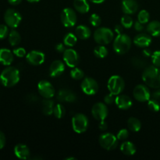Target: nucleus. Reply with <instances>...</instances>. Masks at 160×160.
Returning a JSON list of instances; mask_svg holds the SVG:
<instances>
[{"label": "nucleus", "instance_id": "obj_1", "mask_svg": "<svg viewBox=\"0 0 160 160\" xmlns=\"http://www.w3.org/2000/svg\"><path fill=\"white\" fill-rule=\"evenodd\" d=\"M142 80L147 86L152 88H160V69L156 66L145 67L142 73Z\"/></svg>", "mask_w": 160, "mask_h": 160}, {"label": "nucleus", "instance_id": "obj_2", "mask_svg": "<svg viewBox=\"0 0 160 160\" xmlns=\"http://www.w3.org/2000/svg\"><path fill=\"white\" fill-rule=\"evenodd\" d=\"M19 81H20V71L16 67H6L0 74V81L5 87H12L16 85Z\"/></svg>", "mask_w": 160, "mask_h": 160}, {"label": "nucleus", "instance_id": "obj_3", "mask_svg": "<svg viewBox=\"0 0 160 160\" xmlns=\"http://www.w3.org/2000/svg\"><path fill=\"white\" fill-rule=\"evenodd\" d=\"M131 47V39L125 34L117 35L113 42V49L117 54L123 55L128 52Z\"/></svg>", "mask_w": 160, "mask_h": 160}, {"label": "nucleus", "instance_id": "obj_4", "mask_svg": "<svg viewBox=\"0 0 160 160\" xmlns=\"http://www.w3.org/2000/svg\"><path fill=\"white\" fill-rule=\"evenodd\" d=\"M94 39L98 45H108L113 39V32L107 28H100L95 30Z\"/></svg>", "mask_w": 160, "mask_h": 160}, {"label": "nucleus", "instance_id": "obj_5", "mask_svg": "<svg viewBox=\"0 0 160 160\" xmlns=\"http://www.w3.org/2000/svg\"><path fill=\"white\" fill-rule=\"evenodd\" d=\"M88 127V119L82 113H78L72 118V128L78 134L85 132Z\"/></svg>", "mask_w": 160, "mask_h": 160}, {"label": "nucleus", "instance_id": "obj_6", "mask_svg": "<svg viewBox=\"0 0 160 160\" xmlns=\"http://www.w3.org/2000/svg\"><path fill=\"white\" fill-rule=\"evenodd\" d=\"M107 87L110 93L114 95H118L124 89L125 82L120 76L113 75L108 81Z\"/></svg>", "mask_w": 160, "mask_h": 160}, {"label": "nucleus", "instance_id": "obj_7", "mask_svg": "<svg viewBox=\"0 0 160 160\" xmlns=\"http://www.w3.org/2000/svg\"><path fill=\"white\" fill-rule=\"evenodd\" d=\"M99 145L106 150H113L118 145V138L111 133H105L99 137Z\"/></svg>", "mask_w": 160, "mask_h": 160}, {"label": "nucleus", "instance_id": "obj_8", "mask_svg": "<svg viewBox=\"0 0 160 160\" xmlns=\"http://www.w3.org/2000/svg\"><path fill=\"white\" fill-rule=\"evenodd\" d=\"M4 20L7 26L11 28H16L20 25L22 17L18 11L14 9H9L5 12Z\"/></svg>", "mask_w": 160, "mask_h": 160}, {"label": "nucleus", "instance_id": "obj_9", "mask_svg": "<svg viewBox=\"0 0 160 160\" xmlns=\"http://www.w3.org/2000/svg\"><path fill=\"white\" fill-rule=\"evenodd\" d=\"M77 14L71 8H65L61 13V21L66 28H72L77 23Z\"/></svg>", "mask_w": 160, "mask_h": 160}, {"label": "nucleus", "instance_id": "obj_10", "mask_svg": "<svg viewBox=\"0 0 160 160\" xmlns=\"http://www.w3.org/2000/svg\"><path fill=\"white\" fill-rule=\"evenodd\" d=\"M63 61L68 67L73 68L80 62L79 54L73 48H67L63 52Z\"/></svg>", "mask_w": 160, "mask_h": 160}, {"label": "nucleus", "instance_id": "obj_11", "mask_svg": "<svg viewBox=\"0 0 160 160\" xmlns=\"http://www.w3.org/2000/svg\"><path fill=\"white\" fill-rule=\"evenodd\" d=\"M133 95L134 98L141 102H148L151 98V93L147 86L143 84H138L134 88L133 91Z\"/></svg>", "mask_w": 160, "mask_h": 160}, {"label": "nucleus", "instance_id": "obj_12", "mask_svg": "<svg viewBox=\"0 0 160 160\" xmlns=\"http://www.w3.org/2000/svg\"><path fill=\"white\" fill-rule=\"evenodd\" d=\"M81 87L83 92L88 95H95L98 91V83L92 78H84L81 83Z\"/></svg>", "mask_w": 160, "mask_h": 160}, {"label": "nucleus", "instance_id": "obj_13", "mask_svg": "<svg viewBox=\"0 0 160 160\" xmlns=\"http://www.w3.org/2000/svg\"><path fill=\"white\" fill-rule=\"evenodd\" d=\"M39 94L45 98H52L55 95V88L48 81H41L38 84Z\"/></svg>", "mask_w": 160, "mask_h": 160}, {"label": "nucleus", "instance_id": "obj_14", "mask_svg": "<svg viewBox=\"0 0 160 160\" xmlns=\"http://www.w3.org/2000/svg\"><path fill=\"white\" fill-rule=\"evenodd\" d=\"M92 113L95 120L102 121L106 120V117H108L109 111L106 104L102 102H98L95 103L92 107Z\"/></svg>", "mask_w": 160, "mask_h": 160}, {"label": "nucleus", "instance_id": "obj_15", "mask_svg": "<svg viewBox=\"0 0 160 160\" xmlns=\"http://www.w3.org/2000/svg\"><path fill=\"white\" fill-rule=\"evenodd\" d=\"M26 59L29 64L32 66H39L45 62V56L42 52L33 50L27 54Z\"/></svg>", "mask_w": 160, "mask_h": 160}, {"label": "nucleus", "instance_id": "obj_16", "mask_svg": "<svg viewBox=\"0 0 160 160\" xmlns=\"http://www.w3.org/2000/svg\"><path fill=\"white\" fill-rule=\"evenodd\" d=\"M65 70V64L61 60H55L49 67V74L52 78H57L62 74Z\"/></svg>", "mask_w": 160, "mask_h": 160}, {"label": "nucleus", "instance_id": "obj_17", "mask_svg": "<svg viewBox=\"0 0 160 160\" xmlns=\"http://www.w3.org/2000/svg\"><path fill=\"white\" fill-rule=\"evenodd\" d=\"M57 99L63 102H73L77 100V95L71 90L63 88L58 92Z\"/></svg>", "mask_w": 160, "mask_h": 160}, {"label": "nucleus", "instance_id": "obj_18", "mask_svg": "<svg viewBox=\"0 0 160 160\" xmlns=\"http://www.w3.org/2000/svg\"><path fill=\"white\" fill-rule=\"evenodd\" d=\"M138 9V5L135 0H123L122 10L125 14L131 15L135 13Z\"/></svg>", "mask_w": 160, "mask_h": 160}, {"label": "nucleus", "instance_id": "obj_19", "mask_svg": "<svg viewBox=\"0 0 160 160\" xmlns=\"http://www.w3.org/2000/svg\"><path fill=\"white\" fill-rule=\"evenodd\" d=\"M134 43L140 48H148L152 43V38L148 34L142 33L134 38Z\"/></svg>", "mask_w": 160, "mask_h": 160}, {"label": "nucleus", "instance_id": "obj_20", "mask_svg": "<svg viewBox=\"0 0 160 160\" xmlns=\"http://www.w3.org/2000/svg\"><path fill=\"white\" fill-rule=\"evenodd\" d=\"M14 154L18 159H28L31 156L29 148L23 144H18L14 148Z\"/></svg>", "mask_w": 160, "mask_h": 160}, {"label": "nucleus", "instance_id": "obj_21", "mask_svg": "<svg viewBox=\"0 0 160 160\" xmlns=\"http://www.w3.org/2000/svg\"><path fill=\"white\" fill-rule=\"evenodd\" d=\"M115 103L119 109L123 110L130 109L132 106V101L130 97L125 95H118V96L116 97Z\"/></svg>", "mask_w": 160, "mask_h": 160}, {"label": "nucleus", "instance_id": "obj_22", "mask_svg": "<svg viewBox=\"0 0 160 160\" xmlns=\"http://www.w3.org/2000/svg\"><path fill=\"white\" fill-rule=\"evenodd\" d=\"M13 52L7 48L0 49V63L4 66H9L13 61Z\"/></svg>", "mask_w": 160, "mask_h": 160}, {"label": "nucleus", "instance_id": "obj_23", "mask_svg": "<svg viewBox=\"0 0 160 160\" xmlns=\"http://www.w3.org/2000/svg\"><path fill=\"white\" fill-rule=\"evenodd\" d=\"M75 34L78 38L81 39V40H86L91 37L92 31L87 26L80 25V26L77 27L76 30H75Z\"/></svg>", "mask_w": 160, "mask_h": 160}, {"label": "nucleus", "instance_id": "obj_24", "mask_svg": "<svg viewBox=\"0 0 160 160\" xmlns=\"http://www.w3.org/2000/svg\"><path fill=\"white\" fill-rule=\"evenodd\" d=\"M120 151L126 156H133L136 152V147L132 142H124L120 145Z\"/></svg>", "mask_w": 160, "mask_h": 160}, {"label": "nucleus", "instance_id": "obj_25", "mask_svg": "<svg viewBox=\"0 0 160 160\" xmlns=\"http://www.w3.org/2000/svg\"><path fill=\"white\" fill-rule=\"evenodd\" d=\"M73 6L75 9L81 13H86L90 9V6L87 0H74Z\"/></svg>", "mask_w": 160, "mask_h": 160}, {"label": "nucleus", "instance_id": "obj_26", "mask_svg": "<svg viewBox=\"0 0 160 160\" xmlns=\"http://www.w3.org/2000/svg\"><path fill=\"white\" fill-rule=\"evenodd\" d=\"M54 102L51 98H45L43 100L42 105V112L46 116H50L53 113V109H54Z\"/></svg>", "mask_w": 160, "mask_h": 160}, {"label": "nucleus", "instance_id": "obj_27", "mask_svg": "<svg viewBox=\"0 0 160 160\" xmlns=\"http://www.w3.org/2000/svg\"><path fill=\"white\" fill-rule=\"evenodd\" d=\"M147 31L154 37L160 36V22L157 20H153L150 22L147 26Z\"/></svg>", "mask_w": 160, "mask_h": 160}, {"label": "nucleus", "instance_id": "obj_28", "mask_svg": "<svg viewBox=\"0 0 160 160\" xmlns=\"http://www.w3.org/2000/svg\"><path fill=\"white\" fill-rule=\"evenodd\" d=\"M128 126L131 131L138 132L142 128V123L138 119L135 118V117H131L128 120Z\"/></svg>", "mask_w": 160, "mask_h": 160}, {"label": "nucleus", "instance_id": "obj_29", "mask_svg": "<svg viewBox=\"0 0 160 160\" xmlns=\"http://www.w3.org/2000/svg\"><path fill=\"white\" fill-rule=\"evenodd\" d=\"M21 42V37L18 31L12 30L9 34V42L12 46H17Z\"/></svg>", "mask_w": 160, "mask_h": 160}, {"label": "nucleus", "instance_id": "obj_30", "mask_svg": "<svg viewBox=\"0 0 160 160\" xmlns=\"http://www.w3.org/2000/svg\"><path fill=\"white\" fill-rule=\"evenodd\" d=\"M78 42V37L73 33H68L63 38V44L67 47H73Z\"/></svg>", "mask_w": 160, "mask_h": 160}, {"label": "nucleus", "instance_id": "obj_31", "mask_svg": "<svg viewBox=\"0 0 160 160\" xmlns=\"http://www.w3.org/2000/svg\"><path fill=\"white\" fill-rule=\"evenodd\" d=\"M108 49L102 45H99L96 46L94 49V54L96 57L100 58V59H103V58L106 57L108 55Z\"/></svg>", "mask_w": 160, "mask_h": 160}, {"label": "nucleus", "instance_id": "obj_32", "mask_svg": "<svg viewBox=\"0 0 160 160\" xmlns=\"http://www.w3.org/2000/svg\"><path fill=\"white\" fill-rule=\"evenodd\" d=\"M131 64L137 69L145 68L147 66L146 61L144 59H142V58L138 57V56H134V57H133L132 59H131Z\"/></svg>", "mask_w": 160, "mask_h": 160}, {"label": "nucleus", "instance_id": "obj_33", "mask_svg": "<svg viewBox=\"0 0 160 160\" xmlns=\"http://www.w3.org/2000/svg\"><path fill=\"white\" fill-rule=\"evenodd\" d=\"M66 110L64 106L62 104H56L54 106V109H53V114L56 117V118L61 119L65 116Z\"/></svg>", "mask_w": 160, "mask_h": 160}, {"label": "nucleus", "instance_id": "obj_34", "mask_svg": "<svg viewBox=\"0 0 160 160\" xmlns=\"http://www.w3.org/2000/svg\"><path fill=\"white\" fill-rule=\"evenodd\" d=\"M149 12L147 10H145V9L141 10L140 12H139L138 15V20L139 22H141L142 23H143V24L148 23V22L149 21Z\"/></svg>", "mask_w": 160, "mask_h": 160}, {"label": "nucleus", "instance_id": "obj_35", "mask_svg": "<svg viewBox=\"0 0 160 160\" xmlns=\"http://www.w3.org/2000/svg\"><path fill=\"white\" fill-rule=\"evenodd\" d=\"M70 76L74 80H81L84 78V73L82 70L78 67H73L70 71Z\"/></svg>", "mask_w": 160, "mask_h": 160}, {"label": "nucleus", "instance_id": "obj_36", "mask_svg": "<svg viewBox=\"0 0 160 160\" xmlns=\"http://www.w3.org/2000/svg\"><path fill=\"white\" fill-rule=\"evenodd\" d=\"M121 24L123 28L128 29V28H131L133 26L134 21H133V19L129 15L127 14V15L123 16L121 18Z\"/></svg>", "mask_w": 160, "mask_h": 160}, {"label": "nucleus", "instance_id": "obj_37", "mask_svg": "<svg viewBox=\"0 0 160 160\" xmlns=\"http://www.w3.org/2000/svg\"><path fill=\"white\" fill-rule=\"evenodd\" d=\"M148 107L149 108L150 110L152 112H159L160 109V104L159 102L157 100L152 98L148 101Z\"/></svg>", "mask_w": 160, "mask_h": 160}, {"label": "nucleus", "instance_id": "obj_38", "mask_svg": "<svg viewBox=\"0 0 160 160\" xmlns=\"http://www.w3.org/2000/svg\"><path fill=\"white\" fill-rule=\"evenodd\" d=\"M89 21H90L91 24L93 27H98L101 24V18L96 13L92 14V16L89 18Z\"/></svg>", "mask_w": 160, "mask_h": 160}, {"label": "nucleus", "instance_id": "obj_39", "mask_svg": "<svg viewBox=\"0 0 160 160\" xmlns=\"http://www.w3.org/2000/svg\"><path fill=\"white\" fill-rule=\"evenodd\" d=\"M152 61L153 65L157 67H160V50L156 51L152 55Z\"/></svg>", "mask_w": 160, "mask_h": 160}, {"label": "nucleus", "instance_id": "obj_40", "mask_svg": "<svg viewBox=\"0 0 160 160\" xmlns=\"http://www.w3.org/2000/svg\"><path fill=\"white\" fill-rule=\"evenodd\" d=\"M129 136V131L127 129H121L118 133H117V138L120 141H124Z\"/></svg>", "mask_w": 160, "mask_h": 160}, {"label": "nucleus", "instance_id": "obj_41", "mask_svg": "<svg viewBox=\"0 0 160 160\" xmlns=\"http://www.w3.org/2000/svg\"><path fill=\"white\" fill-rule=\"evenodd\" d=\"M9 33L8 27L4 24H0V40L6 38Z\"/></svg>", "mask_w": 160, "mask_h": 160}, {"label": "nucleus", "instance_id": "obj_42", "mask_svg": "<svg viewBox=\"0 0 160 160\" xmlns=\"http://www.w3.org/2000/svg\"><path fill=\"white\" fill-rule=\"evenodd\" d=\"M12 52H13V54L15 55L16 56H17V57L22 58L26 55V50H25L23 48L20 47V48H14Z\"/></svg>", "mask_w": 160, "mask_h": 160}, {"label": "nucleus", "instance_id": "obj_43", "mask_svg": "<svg viewBox=\"0 0 160 160\" xmlns=\"http://www.w3.org/2000/svg\"><path fill=\"white\" fill-rule=\"evenodd\" d=\"M116 98H114V95H112V93L109 94V95H106L104 98V102L107 105H111L112 103L115 102Z\"/></svg>", "mask_w": 160, "mask_h": 160}, {"label": "nucleus", "instance_id": "obj_44", "mask_svg": "<svg viewBox=\"0 0 160 160\" xmlns=\"http://www.w3.org/2000/svg\"><path fill=\"white\" fill-rule=\"evenodd\" d=\"M6 145V137L2 131H0V149H2Z\"/></svg>", "mask_w": 160, "mask_h": 160}, {"label": "nucleus", "instance_id": "obj_45", "mask_svg": "<svg viewBox=\"0 0 160 160\" xmlns=\"http://www.w3.org/2000/svg\"><path fill=\"white\" fill-rule=\"evenodd\" d=\"M134 29H135L137 31H142L144 30L143 23H142L141 22H139L138 20L134 23Z\"/></svg>", "mask_w": 160, "mask_h": 160}, {"label": "nucleus", "instance_id": "obj_46", "mask_svg": "<svg viewBox=\"0 0 160 160\" xmlns=\"http://www.w3.org/2000/svg\"><path fill=\"white\" fill-rule=\"evenodd\" d=\"M56 50L59 53H63L64 51L66 50L65 48V45L62 43H59L56 45Z\"/></svg>", "mask_w": 160, "mask_h": 160}, {"label": "nucleus", "instance_id": "obj_47", "mask_svg": "<svg viewBox=\"0 0 160 160\" xmlns=\"http://www.w3.org/2000/svg\"><path fill=\"white\" fill-rule=\"evenodd\" d=\"M152 98H154V99L160 102V88H157V90H156L152 94Z\"/></svg>", "mask_w": 160, "mask_h": 160}, {"label": "nucleus", "instance_id": "obj_48", "mask_svg": "<svg viewBox=\"0 0 160 160\" xmlns=\"http://www.w3.org/2000/svg\"><path fill=\"white\" fill-rule=\"evenodd\" d=\"M27 99H28L30 102H34L38 100V97L37 95H34V94H30V95L27 97Z\"/></svg>", "mask_w": 160, "mask_h": 160}, {"label": "nucleus", "instance_id": "obj_49", "mask_svg": "<svg viewBox=\"0 0 160 160\" xmlns=\"http://www.w3.org/2000/svg\"><path fill=\"white\" fill-rule=\"evenodd\" d=\"M98 128H99V129L101 131H106L108 128V125L104 120H102V121H100L99 124H98Z\"/></svg>", "mask_w": 160, "mask_h": 160}, {"label": "nucleus", "instance_id": "obj_50", "mask_svg": "<svg viewBox=\"0 0 160 160\" xmlns=\"http://www.w3.org/2000/svg\"><path fill=\"white\" fill-rule=\"evenodd\" d=\"M123 27L120 24H117L115 26V31L117 32V34H123Z\"/></svg>", "mask_w": 160, "mask_h": 160}, {"label": "nucleus", "instance_id": "obj_51", "mask_svg": "<svg viewBox=\"0 0 160 160\" xmlns=\"http://www.w3.org/2000/svg\"><path fill=\"white\" fill-rule=\"evenodd\" d=\"M142 53H143V56H145V57H150V56H152V55L151 50L148 49V48H144L143 51H142Z\"/></svg>", "mask_w": 160, "mask_h": 160}, {"label": "nucleus", "instance_id": "obj_52", "mask_svg": "<svg viewBox=\"0 0 160 160\" xmlns=\"http://www.w3.org/2000/svg\"><path fill=\"white\" fill-rule=\"evenodd\" d=\"M9 4L13 5V6H17V5L20 4V2H22V0H8Z\"/></svg>", "mask_w": 160, "mask_h": 160}, {"label": "nucleus", "instance_id": "obj_53", "mask_svg": "<svg viewBox=\"0 0 160 160\" xmlns=\"http://www.w3.org/2000/svg\"><path fill=\"white\" fill-rule=\"evenodd\" d=\"M93 3H95V4H101V3L104 2L106 0H90Z\"/></svg>", "mask_w": 160, "mask_h": 160}, {"label": "nucleus", "instance_id": "obj_54", "mask_svg": "<svg viewBox=\"0 0 160 160\" xmlns=\"http://www.w3.org/2000/svg\"><path fill=\"white\" fill-rule=\"evenodd\" d=\"M65 159L66 160H75L76 159V158L75 157H67V158H66Z\"/></svg>", "mask_w": 160, "mask_h": 160}, {"label": "nucleus", "instance_id": "obj_55", "mask_svg": "<svg viewBox=\"0 0 160 160\" xmlns=\"http://www.w3.org/2000/svg\"><path fill=\"white\" fill-rule=\"evenodd\" d=\"M29 2H39L40 0H28Z\"/></svg>", "mask_w": 160, "mask_h": 160}]
</instances>
